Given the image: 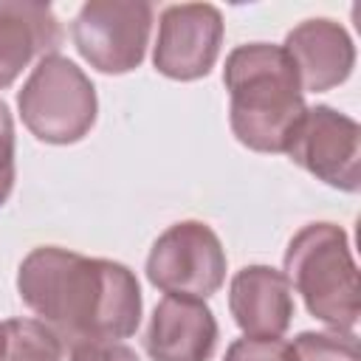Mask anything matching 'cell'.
Instances as JSON below:
<instances>
[{
	"mask_svg": "<svg viewBox=\"0 0 361 361\" xmlns=\"http://www.w3.org/2000/svg\"><path fill=\"white\" fill-rule=\"evenodd\" d=\"M17 293L62 347L121 341L141 324V288L127 265L59 245L25 254Z\"/></svg>",
	"mask_w": 361,
	"mask_h": 361,
	"instance_id": "1",
	"label": "cell"
},
{
	"mask_svg": "<svg viewBox=\"0 0 361 361\" xmlns=\"http://www.w3.org/2000/svg\"><path fill=\"white\" fill-rule=\"evenodd\" d=\"M223 85L234 138L254 152H285L307 110L285 48L271 42L237 45L226 56Z\"/></svg>",
	"mask_w": 361,
	"mask_h": 361,
	"instance_id": "2",
	"label": "cell"
},
{
	"mask_svg": "<svg viewBox=\"0 0 361 361\" xmlns=\"http://www.w3.org/2000/svg\"><path fill=\"white\" fill-rule=\"evenodd\" d=\"M285 276L307 313L336 333H353L361 313L358 268L347 231L336 223H307L285 248Z\"/></svg>",
	"mask_w": 361,
	"mask_h": 361,
	"instance_id": "3",
	"label": "cell"
},
{
	"mask_svg": "<svg viewBox=\"0 0 361 361\" xmlns=\"http://www.w3.org/2000/svg\"><path fill=\"white\" fill-rule=\"evenodd\" d=\"M17 107L34 138L45 144H76L96 124L99 102L85 71L73 59L51 54L37 62L20 87Z\"/></svg>",
	"mask_w": 361,
	"mask_h": 361,
	"instance_id": "4",
	"label": "cell"
},
{
	"mask_svg": "<svg viewBox=\"0 0 361 361\" xmlns=\"http://www.w3.org/2000/svg\"><path fill=\"white\" fill-rule=\"evenodd\" d=\"M147 279L166 296L209 299L226 282V251L212 226L180 220L149 248Z\"/></svg>",
	"mask_w": 361,
	"mask_h": 361,
	"instance_id": "5",
	"label": "cell"
},
{
	"mask_svg": "<svg viewBox=\"0 0 361 361\" xmlns=\"http://www.w3.org/2000/svg\"><path fill=\"white\" fill-rule=\"evenodd\" d=\"M152 6L144 0H87L71 25L76 51L102 73H130L144 62Z\"/></svg>",
	"mask_w": 361,
	"mask_h": 361,
	"instance_id": "6",
	"label": "cell"
},
{
	"mask_svg": "<svg viewBox=\"0 0 361 361\" xmlns=\"http://www.w3.org/2000/svg\"><path fill=\"white\" fill-rule=\"evenodd\" d=\"M285 152L293 164L333 189H361V127L330 104L305 110Z\"/></svg>",
	"mask_w": 361,
	"mask_h": 361,
	"instance_id": "7",
	"label": "cell"
},
{
	"mask_svg": "<svg viewBox=\"0 0 361 361\" xmlns=\"http://www.w3.org/2000/svg\"><path fill=\"white\" fill-rule=\"evenodd\" d=\"M223 45V14L212 3H178L161 11L152 65L166 79L195 82L206 76Z\"/></svg>",
	"mask_w": 361,
	"mask_h": 361,
	"instance_id": "8",
	"label": "cell"
},
{
	"mask_svg": "<svg viewBox=\"0 0 361 361\" xmlns=\"http://www.w3.org/2000/svg\"><path fill=\"white\" fill-rule=\"evenodd\" d=\"M282 48L293 62L302 93H324L338 87L355 68V45L347 28L327 17H313L290 28Z\"/></svg>",
	"mask_w": 361,
	"mask_h": 361,
	"instance_id": "9",
	"label": "cell"
},
{
	"mask_svg": "<svg viewBox=\"0 0 361 361\" xmlns=\"http://www.w3.org/2000/svg\"><path fill=\"white\" fill-rule=\"evenodd\" d=\"M217 347V319L203 299L164 296L149 319L144 350L152 361H209Z\"/></svg>",
	"mask_w": 361,
	"mask_h": 361,
	"instance_id": "10",
	"label": "cell"
},
{
	"mask_svg": "<svg viewBox=\"0 0 361 361\" xmlns=\"http://www.w3.org/2000/svg\"><path fill=\"white\" fill-rule=\"evenodd\" d=\"M228 310L248 338H282L293 319V290L282 271L245 265L231 276Z\"/></svg>",
	"mask_w": 361,
	"mask_h": 361,
	"instance_id": "11",
	"label": "cell"
},
{
	"mask_svg": "<svg viewBox=\"0 0 361 361\" xmlns=\"http://www.w3.org/2000/svg\"><path fill=\"white\" fill-rule=\"evenodd\" d=\"M62 25L48 3L3 0L0 3V90L8 87L31 59L56 54Z\"/></svg>",
	"mask_w": 361,
	"mask_h": 361,
	"instance_id": "12",
	"label": "cell"
},
{
	"mask_svg": "<svg viewBox=\"0 0 361 361\" xmlns=\"http://www.w3.org/2000/svg\"><path fill=\"white\" fill-rule=\"evenodd\" d=\"M3 330L6 341L0 361H62V341L39 319H8Z\"/></svg>",
	"mask_w": 361,
	"mask_h": 361,
	"instance_id": "13",
	"label": "cell"
},
{
	"mask_svg": "<svg viewBox=\"0 0 361 361\" xmlns=\"http://www.w3.org/2000/svg\"><path fill=\"white\" fill-rule=\"evenodd\" d=\"M296 361H361L355 333H299L293 341Z\"/></svg>",
	"mask_w": 361,
	"mask_h": 361,
	"instance_id": "14",
	"label": "cell"
},
{
	"mask_svg": "<svg viewBox=\"0 0 361 361\" xmlns=\"http://www.w3.org/2000/svg\"><path fill=\"white\" fill-rule=\"evenodd\" d=\"M223 361H296L285 338H237L228 344Z\"/></svg>",
	"mask_w": 361,
	"mask_h": 361,
	"instance_id": "15",
	"label": "cell"
},
{
	"mask_svg": "<svg viewBox=\"0 0 361 361\" xmlns=\"http://www.w3.org/2000/svg\"><path fill=\"white\" fill-rule=\"evenodd\" d=\"M14 118L8 104L0 99V206L14 189Z\"/></svg>",
	"mask_w": 361,
	"mask_h": 361,
	"instance_id": "16",
	"label": "cell"
},
{
	"mask_svg": "<svg viewBox=\"0 0 361 361\" xmlns=\"http://www.w3.org/2000/svg\"><path fill=\"white\" fill-rule=\"evenodd\" d=\"M71 361H138V355L121 341H87L71 347Z\"/></svg>",
	"mask_w": 361,
	"mask_h": 361,
	"instance_id": "17",
	"label": "cell"
},
{
	"mask_svg": "<svg viewBox=\"0 0 361 361\" xmlns=\"http://www.w3.org/2000/svg\"><path fill=\"white\" fill-rule=\"evenodd\" d=\"M3 341H6V330H3V324H0V353H3Z\"/></svg>",
	"mask_w": 361,
	"mask_h": 361,
	"instance_id": "18",
	"label": "cell"
}]
</instances>
